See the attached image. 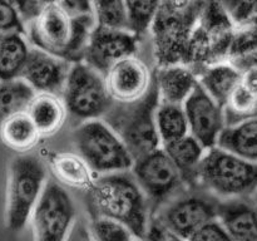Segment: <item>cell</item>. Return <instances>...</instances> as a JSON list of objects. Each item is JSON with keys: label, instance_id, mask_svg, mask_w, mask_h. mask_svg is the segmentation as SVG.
Segmentation results:
<instances>
[{"label": "cell", "instance_id": "1", "mask_svg": "<svg viewBox=\"0 0 257 241\" xmlns=\"http://www.w3.org/2000/svg\"><path fill=\"white\" fill-rule=\"evenodd\" d=\"M94 17H74L59 2H47L42 12L25 27L30 47L67 60L70 64L83 62Z\"/></svg>", "mask_w": 257, "mask_h": 241}, {"label": "cell", "instance_id": "2", "mask_svg": "<svg viewBox=\"0 0 257 241\" xmlns=\"http://www.w3.org/2000/svg\"><path fill=\"white\" fill-rule=\"evenodd\" d=\"M89 200L93 217L119 221L143 238L151 221L150 202L131 171L98 176L89 190Z\"/></svg>", "mask_w": 257, "mask_h": 241}, {"label": "cell", "instance_id": "3", "mask_svg": "<svg viewBox=\"0 0 257 241\" xmlns=\"http://www.w3.org/2000/svg\"><path fill=\"white\" fill-rule=\"evenodd\" d=\"M160 104L156 82L147 94L137 102L120 104L113 102L102 118L122 140L133 160L162 147L156 130V109Z\"/></svg>", "mask_w": 257, "mask_h": 241}, {"label": "cell", "instance_id": "4", "mask_svg": "<svg viewBox=\"0 0 257 241\" xmlns=\"http://www.w3.org/2000/svg\"><path fill=\"white\" fill-rule=\"evenodd\" d=\"M203 5L205 3H161L151 28L161 67L187 65L191 38Z\"/></svg>", "mask_w": 257, "mask_h": 241}, {"label": "cell", "instance_id": "5", "mask_svg": "<svg viewBox=\"0 0 257 241\" xmlns=\"http://www.w3.org/2000/svg\"><path fill=\"white\" fill-rule=\"evenodd\" d=\"M196 181L220 201L252 197L257 191V165L216 146L206 151Z\"/></svg>", "mask_w": 257, "mask_h": 241}, {"label": "cell", "instance_id": "6", "mask_svg": "<svg viewBox=\"0 0 257 241\" xmlns=\"http://www.w3.org/2000/svg\"><path fill=\"white\" fill-rule=\"evenodd\" d=\"M47 167L34 155H18L10 161L7 180L5 223L20 231L29 222L47 185Z\"/></svg>", "mask_w": 257, "mask_h": 241}, {"label": "cell", "instance_id": "7", "mask_svg": "<svg viewBox=\"0 0 257 241\" xmlns=\"http://www.w3.org/2000/svg\"><path fill=\"white\" fill-rule=\"evenodd\" d=\"M77 153L98 176L128 172L135 160L117 133L103 119L82 122L74 132Z\"/></svg>", "mask_w": 257, "mask_h": 241}, {"label": "cell", "instance_id": "8", "mask_svg": "<svg viewBox=\"0 0 257 241\" xmlns=\"http://www.w3.org/2000/svg\"><path fill=\"white\" fill-rule=\"evenodd\" d=\"M60 97L68 113L82 122L102 119L113 104L104 77L84 62L72 64Z\"/></svg>", "mask_w": 257, "mask_h": 241}, {"label": "cell", "instance_id": "9", "mask_svg": "<svg viewBox=\"0 0 257 241\" xmlns=\"http://www.w3.org/2000/svg\"><path fill=\"white\" fill-rule=\"evenodd\" d=\"M75 216V205L67 190L48 180L29 220L33 241H67Z\"/></svg>", "mask_w": 257, "mask_h": 241}, {"label": "cell", "instance_id": "10", "mask_svg": "<svg viewBox=\"0 0 257 241\" xmlns=\"http://www.w3.org/2000/svg\"><path fill=\"white\" fill-rule=\"evenodd\" d=\"M131 172L148 202L160 203L168 200L185 182L162 147L136 160Z\"/></svg>", "mask_w": 257, "mask_h": 241}, {"label": "cell", "instance_id": "11", "mask_svg": "<svg viewBox=\"0 0 257 241\" xmlns=\"http://www.w3.org/2000/svg\"><path fill=\"white\" fill-rule=\"evenodd\" d=\"M103 77L112 100L120 104L142 99L155 80L150 67L136 54L118 60Z\"/></svg>", "mask_w": 257, "mask_h": 241}, {"label": "cell", "instance_id": "12", "mask_svg": "<svg viewBox=\"0 0 257 241\" xmlns=\"http://www.w3.org/2000/svg\"><path fill=\"white\" fill-rule=\"evenodd\" d=\"M217 198L205 195L182 196L162 211L158 220L168 228L188 240L203 225L217 217Z\"/></svg>", "mask_w": 257, "mask_h": 241}, {"label": "cell", "instance_id": "13", "mask_svg": "<svg viewBox=\"0 0 257 241\" xmlns=\"http://www.w3.org/2000/svg\"><path fill=\"white\" fill-rule=\"evenodd\" d=\"M182 105L190 135L206 150L216 147L218 137L226 127L223 108L217 104L198 83Z\"/></svg>", "mask_w": 257, "mask_h": 241}, {"label": "cell", "instance_id": "14", "mask_svg": "<svg viewBox=\"0 0 257 241\" xmlns=\"http://www.w3.org/2000/svg\"><path fill=\"white\" fill-rule=\"evenodd\" d=\"M138 39L130 32L94 27L88 39L83 62L104 75L118 60L135 55Z\"/></svg>", "mask_w": 257, "mask_h": 241}, {"label": "cell", "instance_id": "15", "mask_svg": "<svg viewBox=\"0 0 257 241\" xmlns=\"http://www.w3.org/2000/svg\"><path fill=\"white\" fill-rule=\"evenodd\" d=\"M70 67L72 64L67 60L32 47L20 79L35 93L60 95Z\"/></svg>", "mask_w": 257, "mask_h": 241}, {"label": "cell", "instance_id": "16", "mask_svg": "<svg viewBox=\"0 0 257 241\" xmlns=\"http://www.w3.org/2000/svg\"><path fill=\"white\" fill-rule=\"evenodd\" d=\"M216 218L233 241H257V203L252 197L218 200Z\"/></svg>", "mask_w": 257, "mask_h": 241}, {"label": "cell", "instance_id": "17", "mask_svg": "<svg viewBox=\"0 0 257 241\" xmlns=\"http://www.w3.org/2000/svg\"><path fill=\"white\" fill-rule=\"evenodd\" d=\"M55 182L63 188L89 191L94 185L95 173L77 152L53 153L48 160Z\"/></svg>", "mask_w": 257, "mask_h": 241}, {"label": "cell", "instance_id": "18", "mask_svg": "<svg viewBox=\"0 0 257 241\" xmlns=\"http://www.w3.org/2000/svg\"><path fill=\"white\" fill-rule=\"evenodd\" d=\"M158 98L162 103L181 104L190 97L197 85V74L183 64L161 67L155 74Z\"/></svg>", "mask_w": 257, "mask_h": 241}, {"label": "cell", "instance_id": "19", "mask_svg": "<svg viewBox=\"0 0 257 241\" xmlns=\"http://www.w3.org/2000/svg\"><path fill=\"white\" fill-rule=\"evenodd\" d=\"M27 113L40 138L50 137L59 132L68 115L62 97L50 93H35L28 105Z\"/></svg>", "mask_w": 257, "mask_h": 241}, {"label": "cell", "instance_id": "20", "mask_svg": "<svg viewBox=\"0 0 257 241\" xmlns=\"http://www.w3.org/2000/svg\"><path fill=\"white\" fill-rule=\"evenodd\" d=\"M241 79V73L227 60L213 63L198 72L200 87L221 107H225L228 98Z\"/></svg>", "mask_w": 257, "mask_h": 241}, {"label": "cell", "instance_id": "21", "mask_svg": "<svg viewBox=\"0 0 257 241\" xmlns=\"http://www.w3.org/2000/svg\"><path fill=\"white\" fill-rule=\"evenodd\" d=\"M226 126L257 118V70L241 73L237 87L223 107Z\"/></svg>", "mask_w": 257, "mask_h": 241}, {"label": "cell", "instance_id": "22", "mask_svg": "<svg viewBox=\"0 0 257 241\" xmlns=\"http://www.w3.org/2000/svg\"><path fill=\"white\" fill-rule=\"evenodd\" d=\"M216 146L257 165V118L226 126Z\"/></svg>", "mask_w": 257, "mask_h": 241}, {"label": "cell", "instance_id": "23", "mask_svg": "<svg viewBox=\"0 0 257 241\" xmlns=\"http://www.w3.org/2000/svg\"><path fill=\"white\" fill-rule=\"evenodd\" d=\"M40 140L27 110L7 118L0 125V141L9 150L25 155L33 150Z\"/></svg>", "mask_w": 257, "mask_h": 241}, {"label": "cell", "instance_id": "24", "mask_svg": "<svg viewBox=\"0 0 257 241\" xmlns=\"http://www.w3.org/2000/svg\"><path fill=\"white\" fill-rule=\"evenodd\" d=\"M32 47L24 34L0 37V82L19 79Z\"/></svg>", "mask_w": 257, "mask_h": 241}, {"label": "cell", "instance_id": "25", "mask_svg": "<svg viewBox=\"0 0 257 241\" xmlns=\"http://www.w3.org/2000/svg\"><path fill=\"white\" fill-rule=\"evenodd\" d=\"M162 148L178 168L185 182L196 181L198 166L207 151L196 138L187 135L176 142L163 146Z\"/></svg>", "mask_w": 257, "mask_h": 241}, {"label": "cell", "instance_id": "26", "mask_svg": "<svg viewBox=\"0 0 257 241\" xmlns=\"http://www.w3.org/2000/svg\"><path fill=\"white\" fill-rule=\"evenodd\" d=\"M155 120L162 147L190 135L183 105L160 102Z\"/></svg>", "mask_w": 257, "mask_h": 241}, {"label": "cell", "instance_id": "27", "mask_svg": "<svg viewBox=\"0 0 257 241\" xmlns=\"http://www.w3.org/2000/svg\"><path fill=\"white\" fill-rule=\"evenodd\" d=\"M35 92L23 79L0 82V125L7 118L27 110Z\"/></svg>", "mask_w": 257, "mask_h": 241}, {"label": "cell", "instance_id": "28", "mask_svg": "<svg viewBox=\"0 0 257 241\" xmlns=\"http://www.w3.org/2000/svg\"><path fill=\"white\" fill-rule=\"evenodd\" d=\"M160 4L161 2H125L128 32L138 40L152 28Z\"/></svg>", "mask_w": 257, "mask_h": 241}, {"label": "cell", "instance_id": "29", "mask_svg": "<svg viewBox=\"0 0 257 241\" xmlns=\"http://www.w3.org/2000/svg\"><path fill=\"white\" fill-rule=\"evenodd\" d=\"M89 237L90 241H142L127 225L102 216L90 221Z\"/></svg>", "mask_w": 257, "mask_h": 241}, {"label": "cell", "instance_id": "30", "mask_svg": "<svg viewBox=\"0 0 257 241\" xmlns=\"http://www.w3.org/2000/svg\"><path fill=\"white\" fill-rule=\"evenodd\" d=\"M93 17H94L95 27L128 32L125 2H94Z\"/></svg>", "mask_w": 257, "mask_h": 241}, {"label": "cell", "instance_id": "31", "mask_svg": "<svg viewBox=\"0 0 257 241\" xmlns=\"http://www.w3.org/2000/svg\"><path fill=\"white\" fill-rule=\"evenodd\" d=\"M222 5L236 29L251 27L256 23L257 2H226Z\"/></svg>", "mask_w": 257, "mask_h": 241}, {"label": "cell", "instance_id": "32", "mask_svg": "<svg viewBox=\"0 0 257 241\" xmlns=\"http://www.w3.org/2000/svg\"><path fill=\"white\" fill-rule=\"evenodd\" d=\"M25 35V25L15 8L14 2H0V37L7 34Z\"/></svg>", "mask_w": 257, "mask_h": 241}, {"label": "cell", "instance_id": "33", "mask_svg": "<svg viewBox=\"0 0 257 241\" xmlns=\"http://www.w3.org/2000/svg\"><path fill=\"white\" fill-rule=\"evenodd\" d=\"M187 241H233L223 228V226L216 220L210 221L196 231Z\"/></svg>", "mask_w": 257, "mask_h": 241}, {"label": "cell", "instance_id": "34", "mask_svg": "<svg viewBox=\"0 0 257 241\" xmlns=\"http://www.w3.org/2000/svg\"><path fill=\"white\" fill-rule=\"evenodd\" d=\"M142 241H187L171 228H168L165 223L161 222L158 218L151 220L148 223L147 231L143 236Z\"/></svg>", "mask_w": 257, "mask_h": 241}, {"label": "cell", "instance_id": "35", "mask_svg": "<svg viewBox=\"0 0 257 241\" xmlns=\"http://www.w3.org/2000/svg\"><path fill=\"white\" fill-rule=\"evenodd\" d=\"M45 3L47 2H14L15 8L25 27L38 17V14L44 8Z\"/></svg>", "mask_w": 257, "mask_h": 241}, {"label": "cell", "instance_id": "36", "mask_svg": "<svg viewBox=\"0 0 257 241\" xmlns=\"http://www.w3.org/2000/svg\"><path fill=\"white\" fill-rule=\"evenodd\" d=\"M69 14L74 17H89L93 15V3L89 2H59Z\"/></svg>", "mask_w": 257, "mask_h": 241}, {"label": "cell", "instance_id": "37", "mask_svg": "<svg viewBox=\"0 0 257 241\" xmlns=\"http://www.w3.org/2000/svg\"><path fill=\"white\" fill-rule=\"evenodd\" d=\"M252 200H253V201H255V202L257 203V191H256V192H255V193H253V196H252Z\"/></svg>", "mask_w": 257, "mask_h": 241}, {"label": "cell", "instance_id": "38", "mask_svg": "<svg viewBox=\"0 0 257 241\" xmlns=\"http://www.w3.org/2000/svg\"><path fill=\"white\" fill-rule=\"evenodd\" d=\"M246 28H247V27H246ZM251 28H253V29H255L256 32H257V20H256V23H255V24H253V25H251Z\"/></svg>", "mask_w": 257, "mask_h": 241}]
</instances>
